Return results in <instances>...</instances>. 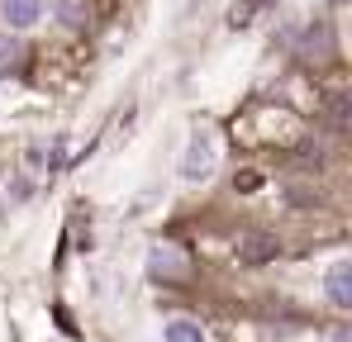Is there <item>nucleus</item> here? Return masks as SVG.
I'll list each match as a JSON object with an SVG mask.
<instances>
[{"label": "nucleus", "instance_id": "f257e3e1", "mask_svg": "<svg viewBox=\"0 0 352 342\" xmlns=\"http://www.w3.org/2000/svg\"><path fill=\"white\" fill-rule=\"evenodd\" d=\"M181 181L186 185H205L214 171H219V138L210 133V128H195L190 138H186V152H181Z\"/></svg>", "mask_w": 352, "mask_h": 342}, {"label": "nucleus", "instance_id": "f03ea898", "mask_svg": "<svg viewBox=\"0 0 352 342\" xmlns=\"http://www.w3.org/2000/svg\"><path fill=\"white\" fill-rule=\"evenodd\" d=\"M43 14H48L43 0H0V29L5 34H29L43 24Z\"/></svg>", "mask_w": 352, "mask_h": 342}, {"label": "nucleus", "instance_id": "7ed1b4c3", "mask_svg": "<svg viewBox=\"0 0 352 342\" xmlns=\"http://www.w3.org/2000/svg\"><path fill=\"white\" fill-rule=\"evenodd\" d=\"M324 295H329L333 309H352V262H348V257H338V262L329 266V276H324Z\"/></svg>", "mask_w": 352, "mask_h": 342}, {"label": "nucleus", "instance_id": "20e7f679", "mask_svg": "<svg viewBox=\"0 0 352 342\" xmlns=\"http://www.w3.org/2000/svg\"><path fill=\"white\" fill-rule=\"evenodd\" d=\"M29 195H34V176H29L24 167H14L10 176H5V205H10V209H19Z\"/></svg>", "mask_w": 352, "mask_h": 342}, {"label": "nucleus", "instance_id": "39448f33", "mask_svg": "<svg viewBox=\"0 0 352 342\" xmlns=\"http://www.w3.org/2000/svg\"><path fill=\"white\" fill-rule=\"evenodd\" d=\"M162 342H210V338H205L200 323H190V319H172V323L162 328Z\"/></svg>", "mask_w": 352, "mask_h": 342}, {"label": "nucleus", "instance_id": "423d86ee", "mask_svg": "<svg viewBox=\"0 0 352 342\" xmlns=\"http://www.w3.org/2000/svg\"><path fill=\"white\" fill-rule=\"evenodd\" d=\"M19 57H24V48H19V38L0 34V71H14V67H19Z\"/></svg>", "mask_w": 352, "mask_h": 342}, {"label": "nucleus", "instance_id": "0eeeda50", "mask_svg": "<svg viewBox=\"0 0 352 342\" xmlns=\"http://www.w3.org/2000/svg\"><path fill=\"white\" fill-rule=\"evenodd\" d=\"M62 24H81V0H62Z\"/></svg>", "mask_w": 352, "mask_h": 342}]
</instances>
